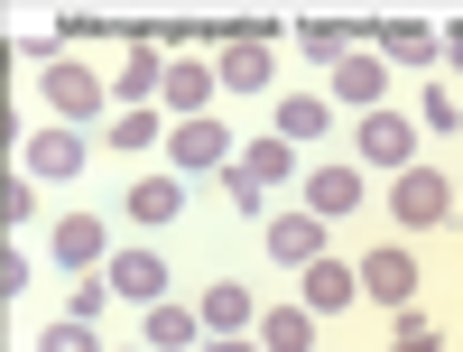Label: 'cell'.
<instances>
[{
  "label": "cell",
  "instance_id": "6da1fadb",
  "mask_svg": "<svg viewBox=\"0 0 463 352\" xmlns=\"http://www.w3.org/2000/svg\"><path fill=\"white\" fill-rule=\"evenodd\" d=\"M353 167H371V176H408V167H417V121H399L390 102L362 111V121H353Z\"/></svg>",
  "mask_w": 463,
  "mask_h": 352
},
{
  "label": "cell",
  "instance_id": "7a4b0ae2",
  "mask_svg": "<svg viewBox=\"0 0 463 352\" xmlns=\"http://www.w3.org/2000/svg\"><path fill=\"white\" fill-rule=\"evenodd\" d=\"M37 93H47V111H56V121H93L111 84H102L84 56H47V65H37Z\"/></svg>",
  "mask_w": 463,
  "mask_h": 352
},
{
  "label": "cell",
  "instance_id": "3957f363",
  "mask_svg": "<svg viewBox=\"0 0 463 352\" xmlns=\"http://www.w3.org/2000/svg\"><path fill=\"white\" fill-rule=\"evenodd\" d=\"M417 279H427V269H417L399 242H380V251L362 260V297H371V306H390V316H408V306H417Z\"/></svg>",
  "mask_w": 463,
  "mask_h": 352
},
{
  "label": "cell",
  "instance_id": "277c9868",
  "mask_svg": "<svg viewBox=\"0 0 463 352\" xmlns=\"http://www.w3.org/2000/svg\"><path fill=\"white\" fill-rule=\"evenodd\" d=\"M390 214H399L408 232H436V223L454 214V186H445L436 167H408V176H390Z\"/></svg>",
  "mask_w": 463,
  "mask_h": 352
},
{
  "label": "cell",
  "instance_id": "5b68a950",
  "mask_svg": "<svg viewBox=\"0 0 463 352\" xmlns=\"http://www.w3.org/2000/svg\"><path fill=\"white\" fill-rule=\"evenodd\" d=\"M167 167H176V176H204V167H232V130L213 121V111H204V121H176V130H167Z\"/></svg>",
  "mask_w": 463,
  "mask_h": 352
},
{
  "label": "cell",
  "instance_id": "8992f818",
  "mask_svg": "<svg viewBox=\"0 0 463 352\" xmlns=\"http://www.w3.org/2000/svg\"><path fill=\"white\" fill-rule=\"evenodd\" d=\"M353 297H362V269H343L334 251H325L316 269H297V306H306V316H343Z\"/></svg>",
  "mask_w": 463,
  "mask_h": 352
},
{
  "label": "cell",
  "instance_id": "52a82bcc",
  "mask_svg": "<svg viewBox=\"0 0 463 352\" xmlns=\"http://www.w3.org/2000/svg\"><path fill=\"white\" fill-rule=\"evenodd\" d=\"M158 93H167V56H158V47H121V65H111V102H121V111H148Z\"/></svg>",
  "mask_w": 463,
  "mask_h": 352
},
{
  "label": "cell",
  "instance_id": "ba28073f",
  "mask_svg": "<svg viewBox=\"0 0 463 352\" xmlns=\"http://www.w3.org/2000/svg\"><path fill=\"white\" fill-rule=\"evenodd\" d=\"M260 242H269L279 269H316V260H325V223H316V214H269Z\"/></svg>",
  "mask_w": 463,
  "mask_h": 352
},
{
  "label": "cell",
  "instance_id": "9c48e42d",
  "mask_svg": "<svg viewBox=\"0 0 463 352\" xmlns=\"http://www.w3.org/2000/svg\"><path fill=\"white\" fill-rule=\"evenodd\" d=\"M139 334H148V352H195V343H213V334H204V316H195V306H176V297L139 306Z\"/></svg>",
  "mask_w": 463,
  "mask_h": 352
},
{
  "label": "cell",
  "instance_id": "30bf717a",
  "mask_svg": "<svg viewBox=\"0 0 463 352\" xmlns=\"http://www.w3.org/2000/svg\"><path fill=\"white\" fill-rule=\"evenodd\" d=\"M195 316H204V334H260V297H250L241 279H213V288L195 297Z\"/></svg>",
  "mask_w": 463,
  "mask_h": 352
},
{
  "label": "cell",
  "instance_id": "8fae6325",
  "mask_svg": "<svg viewBox=\"0 0 463 352\" xmlns=\"http://www.w3.org/2000/svg\"><path fill=\"white\" fill-rule=\"evenodd\" d=\"M102 279H111V297L158 306V297H167V260H158V251H111V269H102Z\"/></svg>",
  "mask_w": 463,
  "mask_h": 352
},
{
  "label": "cell",
  "instance_id": "7c38bea8",
  "mask_svg": "<svg viewBox=\"0 0 463 352\" xmlns=\"http://www.w3.org/2000/svg\"><path fill=\"white\" fill-rule=\"evenodd\" d=\"M222 93H269V74H279V56H269V37H232V47L213 56Z\"/></svg>",
  "mask_w": 463,
  "mask_h": 352
},
{
  "label": "cell",
  "instance_id": "4fadbf2b",
  "mask_svg": "<svg viewBox=\"0 0 463 352\" xmlns=\"http://www.w3.org/2000/svg\"><path fill=\"white\" fill-rule=\"evenodd\" d=\"M121 205H130V223H139V232H167V223L185 214V176H176V167H167V176H139Z\"/></svg>",
  "mask_w": 463,
  "mask_h": 352
},
{
  "label": "cell",
  "instance_id": "5bb4252c",
  "mask_svg": "<svg viewBox=\"0 0 463 352\" xmlns=\"http://www.w3.org/2000/svg\"><path fill=\"white\" fill-rule=\"evenodd\" d=\"M84 158H93V139H84V130H37V139H28V176H37V186L74 176Z\"/></svg>",
  "mask_w": 463,
  "mask_h": 352
},
{
  "label": "cell",
  "instance_id": "9a60e30c",
  "mask_svg": "<svg viewBox=\"0 0 463 352\" xmlns=\"http://www.w3.org/2000/svg\"><path fill=\"white\" fill-rule=\"evenodd\" d=\"M222 93V74L213 65H195V56H167V111L176 121H204V102Z\"/></svg>",
  "mask_w": 463,
  "mask_h": 352
},
{
  "label": "cell",
  "instance_id": "2e32d148",
  "mask_svg": "<svg viewBox=\"0 0 463 352\" xmlns=\"http://www.w3.org/2000/svg\"><path fill=\"white\" fill-rule=\"evenodd\" d=\"M380 93H390V56H343L334 65V102H353V111H380Z\"/></svg>",
  "mask_w": 463,
  "mask_h": 352
},
{
  "label": "cell",
  "instance_id": "e0dca14e",
  "mask_svg": "<svg viewBox=\"0 0 463 352\" xmlns=\"http://www.w3.org/2000/svg\"><path fill=\"white\" fill-rule=\"evenodd\" d=\"M306 214H316V223L362 214V167H316V176H306Z\"/></svg>",
  "mask_w": 463,
  "mask_h": 352
},
{
  "label": "cell",
  "instance_id": "ac0fdd59",
  "mask_svg": "<svg viewBox=\"0 0 463 352\" xmlns=\"http://www.w3.org/2000/svg\"><path fill=\"white\" fill-rule=\"evenodd\" d=\"M56 260H65V269H111V232H102L93 214H65V223H56Z\"/></svg>",
  "mask_w": 463,
  "mask_h": 352
},
{
  "label": "cell",
  "instance_id": "d6986e66",
  "mask_svg": "<svg viewBox=\"0 0 463 352\" xmlns=\"http://www.w3.org/2000/svg\"><path fill=\"white\" fill-rule=\"evenodd\" d=\"M260 352H316V316L306 306H260Z\"/></svg>",
  "mask_w": 463,
  "mask_h": 352
},
{
  "label": "cell",
  "instance_id": "ffe728a7",
  "mask_svg": "<svg viewBox=\"0 0 463 352\" xmlns=\"http://www.w3.org/2000/svg\"><path fill=\"white\" fill-rule=\"evenodd\" d=\"M325 130H334V102H325V93H288V102H279V139H288V148L325 139Z\"/></svg>",
  "mask_w": 463,
  "mask_h": 352
},
{
  "label": "cell",
  "instance_id": "44dd1931",
  "mask_svg": "<svg viewBox=\"0 0 463 352\" xmlns=\"http://www.w3.org/2000/svg\"><path fill=\"white\" fill-rule=\"evenodd\" d=\"M288 167H297V148H288L279 130H260V139L241 148V176H250V186H288Z\"/></svg>",
  "mask_w": 463,
  "mask_h": 352
},
{
  "label": "cell",
  "instance_id": "7402d4cb",
  "mask_svg": "<svg viewBox=\"0 0 463 352\" xmlns=\"http://www.w3.org/2000/svg\"><path fill=\"white\" fill-rule=\"evenodd\" d=\"M380 56H390V65H436V37L417 28V19H390V37H380Z\"/></svg>",
  "mask_w": 463,
  "mask_h": 352
},
{
  "label": "cell",
  "instance_id": "603a6c76",
  "mask_svg": "<svg viewBox=\"0 0 463 352\" xmlns=\"http://www.w3.org/2000/svg\"><path fill=\"white\" fill-rule=\"evenodd\" d=\"M111 148H121V158H139L148 139H158V111H111V130H102Z\"/></svg>",
  "mask_w": 463,
  "mask_h": 352
},
{
  "label": "cell",
  "instance_id": "cb8c5ba5",
  "mask_svg": "<svg viewBox=\"0 0 463 352\" xmlns=\"http://www.w3.org/2000/svg\"><path fill=\"white\" fill-rule=\"evenodd\" d=\"M37 352H102V325H74V316H56L47 334H37Z\"/></svg>",
  "mask_w": 463,
  "mask_h": 352
},
{
  "label": "cell",
  "instance_id": "d4e9b609",
  "mask_svg": "<svg viewBox=\"0 0 463 352\" xmlns=\"http://www.w3.org/2000/svg\"><path fill=\"white\" fill-rule=\"evenodd\" d=\"M417 130H463V111H454V93H445V84L417 93Z\"/></svg>",
  "mask_w": 463,
  "mask_h": 352
},
{
  "label": "cell",
  "instance_id": "484cf974",
  "mask_svg": "<svg viewBox=\"0 0 463 352\" xmlns=\"http://www.w3.org/2000/svg\"><path fill=\"white\" fill-rule=\"evenodd\" d=\"M390 352H436V325H427V316H417V306H408V316L390 325Z\"/></svg>",
  "mask_w": 463,
  "mask_h": 352
},
{
  "label": "cell",
  "instance_id": "4316f807",
  "mask_svg": "<svg viewBox=\"0 0 463 352\" xmlns=\"http://www.w3.org/2000/svg\"><path fill=\"white\" fill-rule=\"evenodd\" d=\"M102 306H111V279H84V288H74V306H65V316H74V325H102Z\"/></svg>",
  "mask_w": 463,
  "mask_h": 352
},
{
  "label": "cell",
  "instance_id": "83f0119b",
  "mask_svg": "<svg viewBox=\"0 0 463 352\" xmlns=\"http://www.w3.org/2000/svg\"><path fill=\"white\" fill-rule=\"evenodd\" d=\"M222 186H232V205H241V214H260V195H269V186H250V176H241V158L222 167Z\"/></svg>",
  "mask_w": 463,
  "mask_h": 352
},
{
  "label": "cell",
  "instance_id": "f1b7e54d",
  "mask_svg": "<svg viewBox=\"0 0 463 352\" xmlns=\"http://www.w3.org/2000/svg\"><path fill=\"white\" fill-rule=\"evenodd\" d=\"M0 205H10V223H28V214H37V176H10V195H0Z\"/></svg>",
  "mask_w": 463,
  "mask_h": 352
},
{
  "label": "cell",
  "instance_id": "f546056e",
  "mask_svg": "<svg viewBox=\"0 0 463 352\" xmlns=\"http://www.w3.org/2000/svg\"><path fill=\"white\" fill-rule=\"evenodd\" d=\"M204 352H260V334H213Z\"/></svg>",
  "mask_w": 463,
  "mask_h": 352
},
{
  "label": "cell",
  "instance_id": "4dcf8cb0",
  "mask_svg": "<svg viewBox=\"0 0 463 352\" xmlns=\"http://www.w3.org/2000/svg\"><path fill=\"white\" fill-rule=\"evenodd\" d=\"M445 56H454V65H463V19H454V28H445Z\"/></svg>",
  "mask_w": 463,
  "mask_h": 352
},
{
  "label": "cell",
  "instance_id": "1f68e13d",
  "mask_svg": "<svg viewBox=\"0 0 463 352\" xmlns=\"http://www.w3.org/2000/svg\"><path fill=\"white\" fill-rule=\"evenodd\" d=\"M139 352H148V343H139Z\"/></svg>",
  "mask_w": 463,
  "mask_h": 352
}]
</instances>
